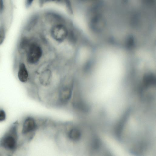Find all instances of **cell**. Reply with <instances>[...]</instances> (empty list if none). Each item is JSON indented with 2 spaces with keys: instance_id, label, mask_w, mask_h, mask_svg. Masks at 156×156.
I'll use <instances>...</instances> for the list:
<instances>
[{
  "instance_id": "9c48e42d",
  "label": "cell",
  "mask_w": 156,
  "mask_h": 156,
  "mask_svg": "<svg viewBox=\"0 0 156 156\" xmlns=\"http://www.w3.org/2000/svg\"><path fill=\"white\" fill-rule=\"evenodd\" d=\"M64 2L68 12L70 14H72L73 10L70 0H63Z\"/></svg>"
},
{
  "instance_id": "6da1fadb",
  "label": "cell",
  "mask_w": 156,
  "mask_h": 156,
  "mask_svg": "<svg viewBox=\"0 0 156 156\" xmlns=\"http://www.w3.org/2000/svg\"><path fill=\"white\" fill-rule=\"evenodd\" d=\"M52 16L53 23L41 34L57 55H75L80 44V33L59 15L52 12Z\"/></svg>"
},
{
  "instance_id": "4fadbf2b",
  "label": "cell",
  "mask_w": 156,
  "mask_h": 156,
  "mask_svg": "<svg viewBox=\"0 0 156 156\" xmlns=\"http://www.w3.org/2000/svg\"><path fill=\"white\" fill-rule=\"evenodd\" d=\"M44 3L48 2H56L60 3L63 2V0H44Z\"/></svg>"
},
{
  "instance_id": "7c38bea8",
  "label": "cell",
  "mask_w": 156,
  "mask_h": 156,
  "mask_svg": "<svg viewBox=\"0 0 156 156\" xmlns=\"http://www.w3.org/2000/svg\"><path fill=\"white\" fill-rule=\"evenodd\" d=\"M34 0H25V5L27 7L30 6Z\"/></svg>"
},
{
  "instance_id": "7a4b0ae2",
  "label": "cell",
  "mask_w": 156,
  "mask_h": 156,
  "mask_svg": "<svg viewBox=\"0 0 156 156\" xmlns=\"http://www.w3.org/2000/svg\"><path fill=\"white\" fill-rule=\"evenodd\" d=\"M25 50L26 59L29 65L37 69L44 63L52 60L50 58L54 53L40 33L38 37L28 39Z\"/></svg>"
},
{
  "instance_id": "5b68a950",
  "label": "cell",
  "mask_w": 156,
  "mask_h": 156,
  "mask_svg": "<svg viewBox=\"0 0 156 156\" xmlns=\"http://www.w3.org/2000/svg\"><path fill=\"white\" fill-rule=\"evenodd\" d=\"M37 127L35 121L31 117L26 118L22 125V133L23 134H27L34 131Z\"/></svg>"
},
{
  "instance_id": "3957f363",
  "label": "cell",
  "mask_w": 156,
  "mask_h": 156,
  "mask_svg": "<svg viewBox=\"0 0 156 156\" xmlns=\"http://www.w3.org/2000/svg\"><path fill=\"white\" fill-rule=\"evenodd\" d=\"M36 76L38 84L44 88L51 87L57 83L60 84L63 78L53 60L44 63L37 69Z\"/></svg>"
},
{
  "instance_id": "277c9868",
  "label": "cell",
  "mask_w": 156,
  "mask_h": 156,
  "mask_svg": "<svg viewBox=\"0 0 156 156\" xmlns=\"http://www.w3.org/2000/svg\"><path fill=\"white\" fill-rule=\"evenodd\" d=\"M16 125H13L0 140V149L6 154H12L17 146L18 135Z\"/></svg>"
},
{
  "instance_id": "ba28073f",
  "label": "cell",
  "mask_w": 156,
  "mask_h": 156,
  "mask_svg": "<svg viewBox=\"0 0 156 156\" xmlns=\"http://www.w3.org/2000/svg\"><path fill=\"white\" fill-rule=\"evenodd\" d=\"M5 37V31L2 25L0 26V46L2 44Z\"/></svg>"
},
{
  "instance_id": "8992f818",
  "label": "cell",
  "mask_w": 156,
  "mask_h": 156,
  "mask_svg": "<svg viewBox=\"0 0 156 156\" xmlns=\"http://www.w3.org/2000/svg\"><path fill=\"white\" fill-rule=\"evenodd\" d=\"M18 76L19 80L22 83H26L28 80L29 72L23 63H21L19 65Z\"/></svg>"
},
{
  "instance_id": "8fae6325",
  "label": "cell",
  "mask_w": 156,
  "mask_h": 156,
  "mask_svg": "<svg viewBox=\"0 0 156 156\" xmlns=\"http://www.w3.org/2000/svg\"><path fill=\"white\" fill-rule=\"evenodd\" d=\"M4 9L3 0H0V16H1Z\"/></svg>"
},
{
  "instance_id": "30bf717a",
  "label": "cell",
  "mask_w": 156,
  "mask_h": 156,
  "mask_svg": "<svg viewBox=\"0 0 156 156\" xmlns=\"http://www.w3.org/2000/svg\"><path fill=\"white\" fill-rule=\"evenodd\" d=\"M6 118V115L5 111L0 108V122L4 121Z\"/></svg>"
},
{
  "instance_id": "52a82bcc",
  "label": "cell",
  "mask_w": 156,
  "mask_h": 156,
  "mask_svg": "<svg viewBox=\"0 0 156 156\" xmlns=\"http://www.w3.org/2000/svg\"><path fill=\"white\" fill-rule=\"evenodd\" d=\"M69 138L74 141H78L81 136V133L78 129L73 128L69 132L68 134Z\"/></svg>"
}]
</instances>
